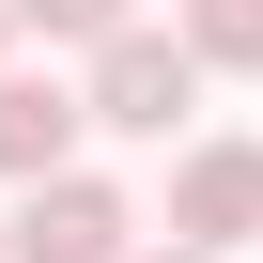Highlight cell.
<instances>
[{
	"instance_id": "6da1fadb",
	"label": "cell",
	"mask_w": 263,
	"mask_h": 263,
	"mask_svg": "<svg viewBox=\"0 0 263 263\" xmlns=\"http://www.w3.org/2000/svg\"><path fill=\"white\" fill-rule=\"evenodd\" d=\"M0 263H140V201L108 171H47L16 201V232H0Z\"/></svg>"
},
{
	"instance_id": "7a4b0ae2",
	"label": "cell",
	"mask_w": 263,
	"mask_h": 263,
	"mask_svg": "<svg viewBox=\"0 0 263 263\" xmlns=\"http://www.w3.org/2000/svg\"><path fill=\"white\" fill-rule=\"evenodd\" d=\"M186 108H201V62H186L171 31H108V47H93V93H78V124H108V140H171Z\"/></svg>"
},
{
	"instance_id": "3957f363",
	"label": "cell",
	"mask_w": 263,
	"mask_h": 263,
	"mask_svg": "<svg viewBox=\"0 0 263 263\" xmlns=\"http://www.w3.org/2000/svg\"><path fill=\"white\" fill-rule=\"evenodd\" d=\"M263 232V140H186V171H171V248L186 263H232Z\"/></svg>"
},
{
	"instance_id": "277c9868",
	"label": "cell",
	"mask_w": 263,
	"mask_h": 263,
	"mask_svg": "<svg viewBox=\"0 0 263 263\" xmlns=\"http://www.w3.org/2000/svg\"><path fill=\"white\" fill-rule=\"evenodd\" d=\"M78 171V93L62 78H0V186H47Z\"/></svg>"
},
{
	"instance_id": "5b68a950",
	"label": "cell",
	"mask_w": 263,
	"mask_h": 263,
	"mask_svg": "<svg viewBox=\"0 0 263 263\" xmlns=\"http://www.w3.org/2000/svg\"><path fill=\"white\" fill-rule=\"evenodd\" d=\"M186 62H232V78H263V0H186V31H171Z\"/></svg>"
},
{
	"instance_id": "8992f818",
	"label": "cell",
	"mask_w": 263,
	"mask_h": 263,
	"mask_svg": "<svg viewBox=\"0 0 263 263\" xmlns=\"http://www.w3.org/2000/svg\"><path fill=\"white\" fill-rule=\"evenodd\" d=\"M16 31H47V47H108V31H140V0H0Z\"/></svg>"
},
{
	"instance_id": "52a82bcc",
	"label": "cell",
	"mask_w": 263,
	"mask_h": 263,
	"mask_svg": "<svg viewBox=\"0 0 263 263\" xmlns=\"http://www.w3.org/2000/svg\"><path fill=\"white\" fill-rule=\"evenodd\" d=\"M0 78H16V16H0Z\"/></svg>"
},
{
	"instance_id": "ba28073f",
	"label": "cell",
	"mask_w": 263,
	"mask_h": 263,
	"mask_svg": "<svg viewBox=\"0 0 263 263\" xmlns=\"http://www.w3.org/2000/svg\"><path fill=\"white\" fill-rule=\"evenodd\" d=\"M140 263H186V248H140Z\"/></svg>"
}]
</instances>
